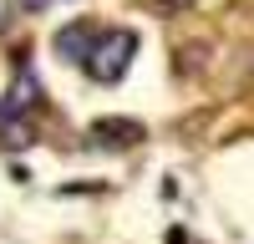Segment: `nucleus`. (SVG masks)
Wrapping results in <instances>:
<instances>
[{"label":"nucleus","instance_id":"obj_3","mask_svg":"<svg viewBox=\"0 0 254 244\" xmlns=\"http://www.w3.org/2000/svg\"><path fill=\"white\" fill-rule=\"evenodd\" d=\"M92 41H97V26H92V20H71V26L56 31V56L81 66V61H87V51H92Z\"/></svg>","mask_w":254,"mask_h":244},{"label":"nucleus","instance_id":"obj_6","mask_svg":"<svg viewBox=\"0 0 254 244\" xmlns=\"http://www.w3.org/2000/svg\"><path fill=\"white\" fill-rule=\"evenodd\" d=\"M10 20H15V0H0V36L10 31Z\"/></svg>","mask_w":254,"mask_h":244},{"label":"nucleus","instance_id":"obj_5","mask_svg":"<svg viewBox=\"0 0 254 244\" xmlns=\"http://www.w3.org/2000/svg\"><path fill=\"white\" fill-rule=\"evenodd\" d=\"M36 142V122L31 117H0V148L5 153H20Z\"/></svg>","mask_w":254,"mask_h":244},{"label":"nucleus","instance_id":"obj_2","mask_svg":"<svg viewBox=\"0 0 254 244\" xmlns=\"http://www.w3.org/2000/svg\"><path fill=\"white\" fill-rule=\"evenodd\" d=\"M147 137V127L137 117H97L92 122V142L97 148H137Z\"/></svg>","mask_w":254,"mask_h":244},{"label":"nucleus","instance_id":"obj_7","mask_svg":"<svg viewBox=\"0 0 254 244\" xmlns=\"http://www.w3.org/2000/svg\"><path fill=\"white\" fill-rule=\"evenodd\" d=\"M163 10H183V5H193V0H158Z\"/></svg>","mask_w":254,"mask_h":244},{"label":"nucleus","instance_id":"obj_1","mask_svg":"<svg viewBox=\"0 0 254 244\" xmlns=\"http://www.w3.org/2000/svg\"><path fill=\"white\" fill-rule=\"evenodd\" d=\"M132 56H137V36L127 31V26H117V31H97V41H92V51H87V61H81V66H87L92 81L112 87V81L127 76Z\"/></svg>","mask_w":254,"mask_h":244},{"label":"nucleus","instance_id":"obj_4","mask_svg":"<svg viewBox=\"0 0 254 244\" xmlns=\"http://www.w3.org/2000/svg\"><path fill=\"white\" fill-rule=\"evenodd\" d=\"M36 107H41V81H36L31 71H20V76L10 81L5 102H0V117H31Z\"/></svg>","mask_w":254,"mask_h":244},{"label":"nucleus","instance_id":"obj_8","mask_svg":"<svg viewBox=\"0 0 254 244\" xmlns=\"http://www.w3.org/2000/svg\"><path fill=\"white\" fill-rule=\"evenodd\" d=\"M20 5H26V10H46L51 0H20Z\"/></svg>","mask_w":254,"mask_h":244}]
</instances>
